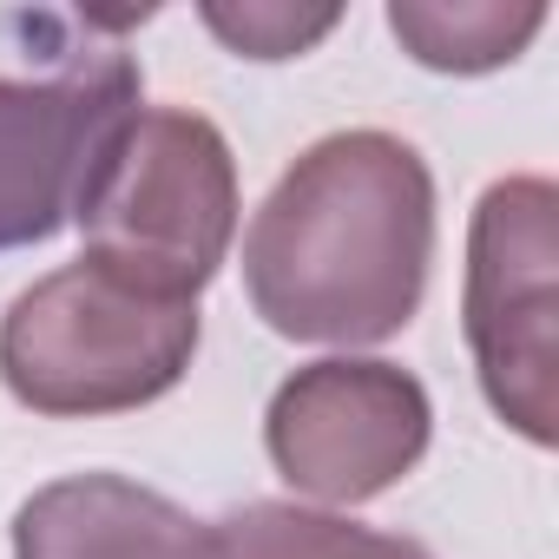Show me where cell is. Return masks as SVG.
<instances>
[{"label": "cell", "instance_id": "1", "mask_svg": "<svg viewBox=\"0 0 559 559\" xmlns=\"http://www.w3.org/2000/svg\"><path fill=\"white\" fill-rule=\"evenodd\" d=\"M435 263V171L395 132H330L243 230V297L284 343L369 349L415 323Z\"/></svg>", "mask_w": 559, "mask_h": 559}, {"label": "cell", "instance_id": "2", "mask_svg": "<svg viewBox=\"0 0 559 559\" xmlns=\"http://www.w3.org/2000/svg\"><path fill=\"white\" fill-rule=\"evenodd\" d=\"M73 224L86 257L152 297L198 304L237 237L230 139L185 106H132L93 152Z\"/></svg>", "mask_w": 559, "mask_h": 559}, {"label": "cell", "instance_id": "3", "mask_svg": "<svg viewBox=\"0 0 559 559\" xmlns=\"http://www.w3.org/2000/svg\"><path fill=\"white\" fill-rule=\"evenodd\" d=\"M198 304L152 297L93 257L60 263L0 317V382L47 421L132 415L185 382Z\"/></svg>", "mask_w": 559, "mask_h": 559}, {"label": "cell", "instance_id": "4", "mask_svg": "<svg viewBox=\"0 0 559 559\" xmlns=\"http://www.w3.org/2000/svg\"><path fill=\"white\" fill-rule=\"evenodd\" d=\"M461 330L487 408L533 448L559 441V191L552 178H500L467 224Z\"/></svg>", "mask_w": 559, "mask_h": 559}, {"label": "cell", "instance_id": "5", "mask_svg": "<svg viewBox=\"0 0 559 559\" xmlns=\"http://www.w3.org/2000/svg\"><path fill=\"white\" fill-rule=\"evenodd\" d=\"M435 441L428 389L382 356H330L297 369L263 408L270 467L323 507H362L421 467Z\"/></svg>", "mask_w": 559, "mask_h": 559}, {"label": "cell", "instance_id": "6", "mask_svg": "<svg viewBox=\"0 0 559 559\" xmlns=\"http://www.w3.org/2000/svg\"><path fill=\"white\" fill-rule=\"evenodd\" d=\"M47 80H0V250H34L73 224L99 139L145 106L132 53L93 40L53 47Z\"/></svg>", "mask_w": 559, "mask_h": 559}, {"label": "cell", "instance_id": "7", "mask_svg": "<svg viewBox=\"0 0 559 559\" xmlns=\"http://www.w3.org/2000/svg\"><path fill=\"white\" fill-rule=\"evenodd\" d=\"M14 559H230L217 520L126 474H67L14 513Z\"/></svg>", "mask_w": 559, "mask_h": 559}, {"label": "cell", "instance_id": "8", "mask_svg": "<svg viewBox=\"0 0 559 559\" xmlns=\"http://www.w3.org/2000/svg\"><path fill=\"white\" fill-rule=\"evenodd\" d=\"M546 27L539 0H389V34L428 73H493L513 67Z\"/></svg>", "mask_w": 559, "mask_h": 559}, {"label": "cell", "instance_id": "9", "mask_svg": "<svg viewBox=\"0 0 559 559\" xmlns=\"http://www.w3.org/2000/svg\"><path fill=\"white\" fill-rule=\"evenodd\" d=\"M217 533L230 559H435L408 533H376L297 500H250L230 520H217Z\"/></svg>", "mask_w": 559, "mask_h": 559}, {"label": "cell", "instance_id": "10", "mask_svg": "<svg viewBox=\"0 0 559 559\" xmlns=\"http://www.w3.org/2000/svg\"><path fill=\"white\" fill-rule=\"evenodd\" d=\"M198 21L243 60H297L323 34H336L343 8H290V0H243V8H224V0H204Z\"/></svg>", "mask_w": 559, "mask_h": 559}]
</instances>
